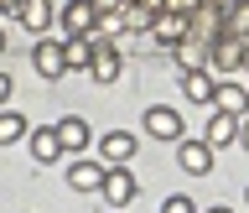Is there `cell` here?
<instances>
[{"mask_svg": "<svg viewBox=\"0 0 249 213\" xmlns=\"http://www.w3.org/2000/svg\"><path fill=\"white\" fill-rule=\"evenodd\" d=\"M120 73H124L120 42H109V37H99V31H93V62H89V78H93V83H120Z\"/></svg>", "mask_w": 249, "mask_h": 213, "instance_id": "1", "label": "cell"}, {"mask_svg": "<svg viewBox=\"0 0 249 213\" xmlns=\"http://www.w3.org/2000/svg\"><path fill=\"white\" fill-rule=\"evenodd\" d=\"M244 42H249V37L218 31V37H213V58H208V68H213V73H244Z\"/></svg>", "mask_w": 249, "mask_h": 213, "instance_id": "2", "label": "cell"}, {"mask_svg": "<svg viewBox=\"0 0 249 213\" xmlns=\"http://www.w3.org/2000/svg\"><path fill=\"white\" fill-rule=\"evenodd\" d=\"M104 177H109V161L73 156V167H68V187H73V193H104Z\"/></svg>", "mask_w": 249, "mask_h": 213, "instance_id": "3", "label": "cell"}, {"mask_svg": "<svg viewBox=\"0 0 249 213\" xmlns=\"http://www.w3.org/2000/svg\"><path fill=\"white\" fill-rule=\"evenodd\" d=\"M140 125H145V136H151V140H171V146H177V140H187V136H182V115H177V109H166V104H151Z\"/></svg>", "mask_w": 249, "mask_h": 213, "instance_id": "4", "label": "cell"}, {"mask_svg": "<svg viewBox=\"0 0 249 213\" xmlns=\"http://www.w3.org/2000/svg\"><path fill=\"white\" fill-rule=\"evenodd\" d=\"M57 21H62V37H89V31L99 26V5H93V0H68Z\"/></svg>", "mask_w": 249, "mask_h": 213, "instance_id": "5", "label": "cell"}, {"mask_svg": "<svg viewBox=\"0 0 249 213\" xmlns=\"http://www.w3.org/2000/svg\"><path fill=\"white\" fill-rule=\"evenodd\" d=\"M31 68H36L47 83H57V78L68 73V52H62V42H47V37H42V42L31 47Z\"/></svg>", "mask_w": 249, "mask_h": 213, "instance_id": "6", "label": "cell"}, {"mask_svg": "<svg viewBox=\"0 0 249 213\" xmlns=\"http://www.w3.org/2000/svg\"><path fill=\"white\" fill-rule=\"evenodd\" d=\"M187 37H192V16H177V11H161L151 21V42H161L171 52V47L177 42H187Z\"/></svg>", "mask_w": 249, "mask_h": 213, "instance_id": "7", "label": "cell"}, {"mask_svg": "<svg viewBox=\"0 0 249 213\" xmlns=\"http://www.w3.org/2000/svg\"><path fill=\"white\" fill-rule=\"evenodd\" d=\"M177 167L187 177H208L213 172V146L208 140H177Z\"/></svg>", "mask_w": 249, "mask_h": 213, "instance_id": "8", "label": "cell"}, {"mask_svg": "<svg viewBox=\"0 0 249 213\" xmlns=\"http://www.w3.org/2000/svg\"><path fill=\"white\" fill-rule=\"evenodd\" d=\"M135 151H140V140L130 136V130H109V136L99 140V156H104L109 167H124V161H135Z\"/></svg>", "mask_w": 249, "mask_h": 213, "instance_id": "9", "label": "cell"}, {"mask_svg": "<svg viewBox=\"0 0 249 213\" xmlns=\"http://www.w3.org/2000/svg\"><path fill=\"white\" fill-rule=\"evenodd\" d=\"M57 136H62V151L68 156H83L93 140V125L83 120V115H68V120H57Z\"/></svg>", "mask_w": 249, "mask_h": 213, "instance_id": "10", "label": "cell"}, {"mask_svg": "<svg viewBox=\"0 0 249 213\" xmlns=\"http://www.w3.org/2000/svg\"><path fill=\"white\" fill-rule=\"evenodd\" d=\"M26 146H31V156H36V167H47V161L68 156V151H62V136H57V125H42V130H31V136H26Z\"/></svg>", "mask_w": 249, "mask_h": 213, "instance_id": "11", "label": "cell"}, {"mask_svg": "<svg viewBox=\"0 0 249 213\" xmlns=\"http://www.w3.org/2000/svg\"><path fill=\"white\" fill-rule=\"evenodd\" d=\"M171 58L182 62V73H192V68H208V58H213V42H208V37H187V42L171 47Z\"/></svg>", "mask_w": 249, "mask_h": 213, "instance_id": "12", "label": "cell"}, {"mask_svg": "<svg viewBox=\"0 0 249 213\" xmlns=\"http://www.w3.org/2000/svg\"><path fill=\"white\" fill-rule=\"evenodd\" d=\"M52 0H21V11H16V21L31 31V37H47V26H52Z\"/></svg>", "mask_w": 249, "mask_h": 213, "instance_id": "13", "label": "cell"}, {"mask_svg": "<svg viewBox=\"0 0 249 213\" xmlns=\"http://www.w3.org/2000/svg\"><path fill=\"white\" fill-rule=\"evenodd\" d=\"M213 73H208V68H192V73H182V99L187 104H208L213 109Z\"/></svg>", "mask_w": 249, "mask_h": 213, "instance_id": "14", "label": "cell"}, {"mask_svg": "<svg viewBox=\"0 0 249 213\" xmlns=\"http://www.w3.org/2000/svg\"><path fill=\"white\" fill-rule=\"evenodd\" d=\"M239 120H244V115H223V109H213V115H208V146H233V140H239Z\"/></svg>", "mask_w": 249, "mask_h": 213, "instance_id": "15", "label": "cell"}, {"mask_svg": "<svg viewBox=\"0 0 249 213\" xmlns=\"http://www.w3.org/2000/svg\"><path fill=\"white\" fill-rule=\"evenodd\" d=\"M130 198H135V177H130V167H109V177H104V203H109V208H124Z\"/></svg>", "mask_w": 249, "mask_h": 213, "instance_id": "16", "label": "cell"}, {"mask_svg": "<svg viewBox=\"0 0 249 213\" xmlns=\"http://www.w3.org/2000/svg\"><path fill=\"white\" fill-rule=\"evenodd\" d=\"M213 109H223V115H249V89L244 83H218L213 89Z\"/></svg>", "mask_w": 249, "mask_h": 213, "instance_id": "17", "label": "cell"}, {"mask_svg": "<svg viewBox=\"0 0 249 213\" xmlns=\"http://www.w3.org/2000/svg\"><path fill=\"white\" fill-rule=\"evenodd\" d=\"M31 136V120L16 115V109H0V146H16V140Z\"/></svg>", "mask_w": 249, "mask_h": 213, "instance_id": "18", "label": "cell"}, {"mask_svg": "<svg viewBox=\"0 0 249 213\" xmlns=\"http://www.w3.org/2000/svg\"><path fill=\"white\" fill-rule=\"evenodd\" d=\"M62 52H68V73H73V68L89 73V62H93V31H89V37H68Z\"/></svg>", "mask_w": 249, "mask_h": 213, "instance_id": "19", "label": "cell"}, {"mask_svg": "<svg viewBox=\"0 0 249 213\" xmlns=\"http://www.w3.org/2000/svg\"><path fill=\"white\" fill-rule=\"evenodd\" d=\"M156 16H161V11H151V5H140V0H135V5H124V31H145V37H151V21H156Z\"/></svg>", "mask_w": 249, "mask_h": 213, "instance_id": "20", "label": "cell"}, {"mask_svg": "<svg viewBox=\"0 0 249 213\" xmlns=\"http://www.w3.org/2000/svg\"><path fill=\"white\" fill-rule=\"evenodd\" d=\"M93 31L109 37V42H120V31H124V5H120V11H99V26H93Z\"/></svg>", "mask_w": 249, "mask_h": 213, "instance_id": "21", "label": "cell"}, {"mask_svg": "<svg viewBox=\"0 0 249 213\" xmlns=\"http://www.w3.org/2000/svg\"><path fill=\"white\" fill-rule=\"evenodd\" d=\"M223 31H233V37H249V0H239L233 11H223Z\"/></svg>", "mask_w": 249, "mask_h": 213, "instance_id": "22", "label": "cell"}, {"mask_svg": "<svg viewBox=\"0 0 249 213\" xmlns=\"http://www.w3.org/2000/svg\"><path fill=\"white\" fill-rule=\"evenodd\" d=\"M161 213H202V208H197L192 198H187V193H171V198L161 203Z\"/></svg>", "mask_w": 249, "mask_h": 213, "instance_id": "23", "label": "cell"}, {"mask_svg": "<svg viewBox=\"0 0 249 213\" xmlns=\"http://www.w3.org/2000/svg\"><path fill=\"white\" fill-rule=\"evenodd\" d=\"M208 0H166V11H177V16H197Z\"/></svg>", "mask_w": 249, "mask_h": 213, "instance_id": "24", "label": "cell"}, {"mask_svg": "<svg viewBox=\"0 0 249 213\" xmlns=\"http://www.w3.org/2000/svg\"><path fill=\"white\" fill-rule=\"evenodd\" d=\"M239 146H244V151H249V115H244V120H239Z\"/></svg>", "mask_w": 249, "mask_h": 213, "instance_id": "25", "label": "cell"}, {"mask_svg": "<svg viewBox=\"0 0 249 213\" xmlns=\"http://www.w3.org/2000/svg\"><path fill=\"white\" fill-rule=\"evenodd\" d=\"M5 99H11V78L0 73V109H5Z\"/></svg>", "mask_w": 249, "mask_h": 213, "instance_id": "26", "label": "cell"}, {"mask_svg": "<svg viewBox=\"0 0 249 213\" xmlns=\"http://www.w3.org/2000/svg\"><path fill=\"white\" fill-rule=\"evenodd\" d=\"M21 11V0H0V16H16Z\"/></svg>", "mask_w": 249, "mask_h": 213, "instance_id": "27", "label": "cell"}, {"mask_svg": "<svg viewBox=\"0 0 249 213\" xmlns=\"http://www.w3.org/2000/svg\"><path fill=\"white\" fill-rule=\"evenodd\" d=\"M208 5H213V11H233V5H239V0H208Z\"/></svg>", "mask_w": 249, "mask_h": 213, "instance_id": "28", "label": "cell"}, {"mask_svg": "<svg viewBox=\"0 0 249 213\" xmlns=\"http://www.w3.org/2000/svg\"><path fill=\"white\" fill-rule=\"evenodd\" d=\"M140 5H151V11H166V0H140Z\"/></svg>", "mask_w": 249, "mask_h": 213, "instance_id": "29", "label": "cell"}, {"mask_svg": "<svg viewBox=\"0 0 249 213\" xmlns=\"http://www.w3.org/2000/svg\"><path fill=\"white\" fill-rule=\"evenodd\" d=\"M244 73H249V42H244Z\"/></svg>", "mask_w": 249, "mask_h": 213, "instance_id": "30", "label": "cell"}, {"mask_svg": "<svg viewBox=\"0 0 249 213\" xmlns=\"http://www.w3.org/2000/svg\"><path fill=\"white\" fill-rule=\"evenodd\" d=\"M202 213H233V208H202Z\"/></svg>", "mask_w": 249, "mask_h": 213, "instance_id": "31", "label": "cell"}, {"mask_svg": "<svg viewBox=\"0 0 249 213\" xmlns=\"http://www.w3.org/2000/svg\"><path fill=\"white\" fill-rule=\"evenodd\" d=\"M0 52H5V31H0Z\"/></svg>", "mask_w": 249, "mask_h": 213, "instance_id": "32", "label": "cell"}, {"mask_svg": "<svg viewBox=\"0 0 249 213\" xmlns=\"http://www.w3.org/2000/svg\"><path fill=\"white\" fill-rule=\"evenodd\" d=\"M120 5H135V0H120Z\"/></svg>", "mask_w": 249, "mask_h": 213, "instance_id": "33", "label": "cell"}, {"mask_svg": "<svg viewBox=\"0 0 249 213\" xmlns=\"http://www.w3.org/2000/svg\"><path fill=\"white\" fill-rule=\"evenodd\" d=\"M244 203H249V193H244Z\"/></svg>", "mask_w": 249, "mask_h": 213, "instance_id": "34", "label": "cell"}]
</instances>
